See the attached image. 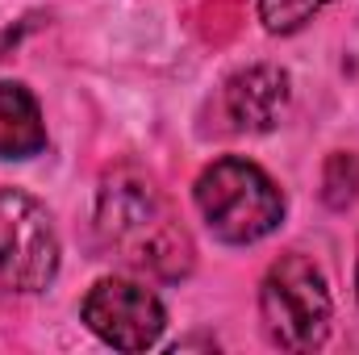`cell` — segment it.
<instances>
[{"mask_svg": "<svg viewBox=\"0 0 359 355\" xmlns=\"http://www.w3.org/2000/svg\"><path fill=\"white\" fill-rule=\"evenodd\" d=\"M46 147V121L34 92L21 84H0V159H34Z\"/></svg>", "mask_w": 359, "mask_h": 355, "instance_id": "obj_7", "label": "cell"}, {"mask_svg": "<svg viewBox=\"0 0 359 355\" xmlns=\"http://www.w3.org/2000/svg\"><path fill=\"white\" fill-rule=\"evenodd\" d=\"M255 4L271 34H292L305 21H313V13H322L326 0H255Z\"/></svg>", "mask_w": 359, "mask_h": 355, "instance_id": "obj_8", "label": "cell"}, {"mask_svg": "<svg viewBox=\"0 0 359 355\" xmlns=\"http://www.w3.org/2000/svg\"><path fill=\"white\" fill-rule=\"evenodd\" d=\"M264 335L280 351H313L330 335V288L305 255H280L259 288Z\"/></svg>", "mask_w": 359, "mask_h": 355, "instance_id": "obj_3", "label": "cell"}, {"mask_svg": "<svg viewBox=\"0 0 359 355\" xmlns=\"http://www.w3.org/2000/svg\"><path fill=\"white\" fill-rule=\"evenodd\" d=\"M196 209L205 217V226L213 230V239L222 243H259L284 222V196L271 184V176L251 163V159H217L209 163L196 188Z\"/></svg>", "mask_w": 359, "mask_h": 355, "instance_id": "obj_2", "label": "cell"}, {"mask_svg": "<svg viewBox=\"0 0 359 355\" xmlns=\"http://www.w3.org/2000/svg\"><path fill=\"white\" fill-rule=\"evenodd\" d=\"M59 272V234L50 213L21 188H0V284L42 293Z\"/></svg>", "mask_w": 359, "mask_h": 355, "instance_id": "obj_4", "label": "cell"}, {"mask_svg": "<svg viewBox=\"0 0 359 355\" xmlns=\"http://www.w3.org/2000/svg\"><path fill=\"white\" fill-rule=\"evenodd\" d=\"M355 293H359V260H355Z\"/></svg>", "mask_w": 359, "mask_h": 355, "instance_id": "obj_9", "label": "cell"}, {"mask_svg": "<svg viewBox=\"0 0 359 355\" xmlns=\"http://www.w3.org/2000/svg\"><path fill=\"white\" fill-rule=\"evenodd\" d=\"M100 239L138 272L159 280H180L192 272V239L180 226L163 188L138 168H117L100 180L96 196Z\"/></svg>", "mask_w": 359, "mask_h": 355, "instance_id": "obj_1", "label": "cell"}, {"mask_svg": "<svg viewBox=\"0 0 359 355\" xmlns=\"http://www.w3.org/2000/svg\"><path fill=\"white\" fill-rule=\"evenodd\" d=\"M80 318L88 322L96 339H104L117 351H147L159 343V335L168 326L163 301L147 284L117 280V276H104L92 284L80 305Z\"/></svg>", "mask_w": 359, "mask_h": 355, "instance_id": "obj_5", "label": "cell"}, {"mask_svg": "<svg viewBox=\"0 0 359 355\" xmlns=\"http://www.w3.org/2000/svg\"><path fill=\"white\" fill-rule=\"evenodd\" d=\"M288 105H292V84H288V72L280 67H247L238 76H230L226 84V113L238 130H251V134H264L276 130L284 117H288Z\"/></svg>", "mask_w": 359, "mask_h": 355, "instance_id": "obj_6", "label": "cell"}]
</instances>
